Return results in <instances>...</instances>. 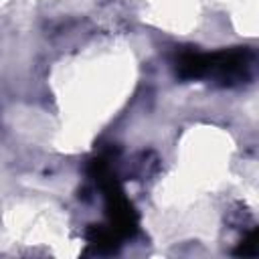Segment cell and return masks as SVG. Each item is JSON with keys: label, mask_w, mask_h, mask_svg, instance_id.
I'll list each match as a JSON object with an SVG mask.
<instances>
[{"label": "cell", "mask_w": 259, "mask_h": 259, "mask_svg": "<svg viewBox=\"0 0 259 259\" xmlns=\"http://www.w3.org/2000/svg\"><path fill=\"white\" fill-rule=\"evenodd\" d=\"M251 53L245 49L235 51H219V53H182L178 59V75L184 79H200V77H221L233 79L243 77L249 69Z\"/></svg>", "instance_id": "1"}, {"label": "cell", "mask_w": 259, "mask_h": 259, "mask_svg": "<svg viewBox=\"0 0 259 259\" xmlns=\"http://www.w3.org/2000/svg\"><path fill=\"white\" fill-rule=\"evenodd\" d=\"M87 237H89V241H91L93 245H97L99 249L111 251V249H115V245H117V237H119V235H117L113 229L91 227L89 233H87Z\"/></svg>", "instance_id": "2"}, {"label": "cell", "mask_w": 259, "mask_h": 259, "mask_svg": "<svg viewBox=\"0 0 259 259\" xmlns=\"http://www.w3.org/2000/svg\"><path fill=\"white\" fill-rule=\"evenodd\" d=\"M239 255H257V233H251L245 243H241V247L237 249Z\"/></svg>", "instance_id": "3"}]
</instances>
